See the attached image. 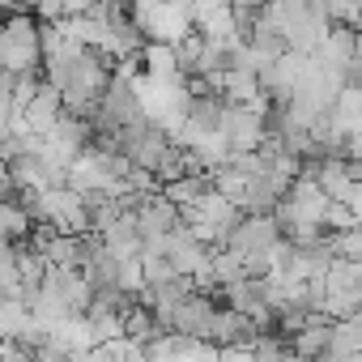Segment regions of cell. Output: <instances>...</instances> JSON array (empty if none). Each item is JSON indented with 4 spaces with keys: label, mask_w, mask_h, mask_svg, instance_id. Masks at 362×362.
<instances>
[{
    "label": "cell",
    "mask_w": 362,
    "mask_h": 362,
    "mask_svg": "<svg viewBox=\"0 0 362 362\" xmlns=\"http://www.w3.org/2000/svg\"><path fill=\"white\" fill-rule=\"evenodd\" d=\"M345 205H349V209L358 214V222H362V179H358V184H354V192L345 197Z\"/></svg>",
    "instance_id": "cell-2"
},
{
    "label": "cell",
    "mask_w": 362,
    "mask_h": 362,
    "mask_svg": "<svg viewBox=\"0 0 362 362\" xmlns=\"http://www.w3.org/2000/svg\"><path fill=\"white\" fill-rule=\"evenodd\" d=\"M0 56H5V69L13 73L43 69V18L30 9H13L5 39H0Z\"/></svg>",
    "instance_id": "cell-1"
}]
</instances>
